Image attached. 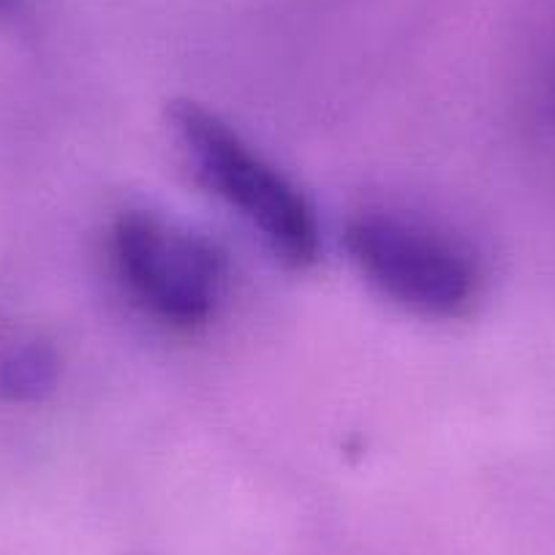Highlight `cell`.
Wrapping results in <instances>:
<instances>
[{
	"label": "cell",
	"mask_w": 555,
	"mask_h": 555,
	"mask_svg": "<svg viewBox=\"0 0 555 555\" xmlns=\"http://www.w3.org/2000/svg\"><path fill=\"white\" fill-rule=\"evenodd\" d=\"M344 240L362 275L409 311L457 319L477 302V264L466 250L428 229L392 216H357Z\"/></svg>",
	"instance_id": "cell-2"
},
{
	"label": "cell",
	"mask_w": 555,
	"mask_h": 555,
	"mask_svg": "<svg viewBox=\"0 0 555 555\" xmlns=\"http://www.w3.org/2000/svg\"><path fill=\"white\" fill-rule=\"evenodd\" d=\"M61 362L52 346L25 344L0 360V395L7 400L28 403L55 387Z\"/></svg>",
	"instance_id": "cell-4"
},
{
	"label": "cell",
	"mask_w": 555,
	"mask_h": 555,
	"mask_svg": "<svg viewBox=\"0 0 555 555\" xmlns=\"http://www.w3.org/2000/svg\"><path fill=\"white\" fill-rule=\"evenodd\" d=\"M112 254L128 292L164 324L199 327L216 311L223 256L199 234L128 212L115 223Z\"/></svg>",
	"instance_id": "cell-3"
},
{
	"label": "cell",
	"mask_w": 555,
	"mask_h": 555,
	"mask_svg": "<svg viewBox=\"0 0 555 555\" xmlns=\"http://www.w3.org/2000/svg\"><path fill=\"white\" fill-rule=\"evenodd\" d=\"M169 120L207 189L229 202L278 259L295 270L317 264V218L284 175L261 162L216 112L196 101H175Z\"/></svg>",
	"instance_id": "cell-1"
},
{
	"label": "cell",
	"mask_w": 555,
	"mask_h": 555,
	"mask_svg": "<svg viewBox=\"0 0 555 555\" xmlns=\"http://www.w3.org/2000/svg\"><path fill=\"white\" fill-rule=\"evenodd\" d=\"M14 3H17V0H0V9H9L14 7Z\"/></svg>",
	"instance_id": "cell-5"
}]
</instances>
